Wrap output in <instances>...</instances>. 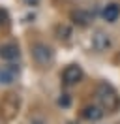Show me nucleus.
Segmentation results:
<instances>
[{"instance_id": "nucleus-3", "label": "nucleus", "mask_w": 120, "mask_h": 124, "mask_svg": "<svg viewBox=\"0 0 120 124\" xmlns=\"http://www.w3.org/2000/svg\"><path fill=\"white\" fill-rule=\"evenodd\" d=\"M82 75L84 73H82V68L79 64H69V66H66V70L62 71V81H64V85L73 86L77 83H81Z\"/></svg>"}, {"instance_id": "nucleus-10", "label": "nucleus", "mask_w": 120, "mask_h": 124, "mask_svg": "<svg viewBox=\"0 0 120 124\" xmlns=\"http://www.w3.org/2000/svg\"><path fill=\"white\" fill-rule=\"evenodd\" d=\"M58 103L62 107H68V105H69V96H68V94H62V98L58 100Z\"/></svg>"}, {"instance_id": "nucleus-5", "label": "nucleus", "mask_w": 120, "mask_h": 124, "mask_svg": "<svg viewBox=\"0 0 120 124\" xmlns=\"http://www.w3.org/2000/svg\"><path fill=\"white\" fill-rule=\"evenodd\" d=\"M19 56H21V51H19V47L15 45V43H4V45H0V58L2 60L13 62Z\"/></svg>"}, {"instance_id": "nucleus-9", "label": "nucleus", "mask_w": 120, "mask_h": 124, "mask_svg": "<svg viewBox=\"0 0 120 124\" xmlns=\"http://www.w3.org/2000/svg\"><path fill=\"white\" fill-rule=\"evenodd\" d=\"M71 19H73L75 24H79V26H86V24L92 21V15H90L88 11H84V9H77L71 13Z\"/></svg>"}, {"instance_id": "nucleus-11", "label": "nucleus", "mask_w": 120, "mask_h": 124, "mask_svg": "<svg viewBox=\"0 0 120 124\" xmlns=\"http://www.w3.org/2000/svg\"><path fill=\"white\" fill-rule=\"evenodd\" d=\"M6 21H8V13L0 8V23H6Z\"/></svg>"}, {"instance_id": "nucleus-4", "label": "nucleus", "mask_w": 120, "mask_h": 124, "mask_svg": "<svg viewBox=\"0 0 120 124\" xmlns=\"http://www.w3.org/2000/svg\"><path fill=\"white\" fill-rule=\"evenodd\" d=\"M19 77V66L9 62L0 66V85H13Z\"/></svg>"}, {"instance_id": "nucleus-6", "label": "nucleus", "mask_w": 120, "mask_h": 124, "mask_svg": "<svg viewBox=\"0 0 120 124\" xmlns=\"http://www.w3.org/2000/svg\"><path fill=\"white\" fill-rule=\"evenodd\" d=\"M92 47L96 49V51H107L109 47H111V38H109V34H105V32L98 30L94 36H92Z\"/></svg>"}, {"instance_id": "nucleus-12", "label": "nucleus", "mask_w": 120, "mask_h": 124, "mask_svg": "<svg viewBox=\"0 0 120 124\" xmlns=\"http://www.w3.org/2000/svg\"><path fill=\"white\" fill-rule=\"evenodd\" d=\"M39 2H41V0H24V4H26V6H38Z\"/></svg>"}, {"instance_id": "nucleus-1", "label": "nucleus", "mask_w": 120, "mask_h": 124, "mask_svg": "<svg viewBox=\"0 0 120 124\" xmlns=\"http://www.w3.org/2000/svg\"><path fill=\"white\" fill-rule=\"evenodd\" d=\"M96 100H98V103H99L105 111H109V113H114V111L120 107L118 92H116L114 86H112L111 83H107V81H103V83H99V85L96 86Z\"/></svg>"}, {"instance_id": "nucleus-2", "label": "nucleus", "mask_w": 120, "mask_h": 124, "mask_svg": "<svg viewBox=\"0 0 120 124\" xmlns=\"http://www.w3.org/2000/svg\"><path fill=\"white\" fill-rule=\"evenodd\" d=\"M32 58L36 60V64L43 66V68H49L51 62L54 60V53L47 43H34L32 45Z\"/></svg>"}, {"instance_id": "nucleus-8", "label": "nucleus", "mask_w": 120, "mask_h": 124, "mask_svg": "<svg viewBox=\"0 0 120 124\" xmlns=\"http://www.w3.org/2000/svg\"><path fill=\"white\" fill-rule=\"evenodd\" d=\"M105 115V109L98 103V105H86V107L82 109V116L90 120V122H98V120H101Z\"/></svg>"}, {"instance_id": "nucleus-7", "label": "nucleus", "mask_w": 120, "mask_h": 124, "mask_svg": "<svg viewBox=\"0 0 120 124\" xmlns=\"http://www.w3.org/2000/svg\"><path fill=\"white\" fill-rule=\"evenodd\" d=\"M101 17H103V21H107V23H116L118 17H120V6L116 2H109L101 9Z\"/></svg>"}]
</instances>
